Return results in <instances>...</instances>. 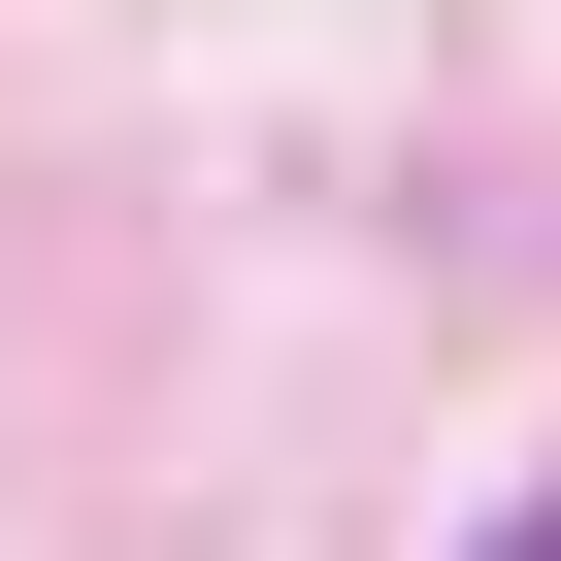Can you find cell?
Returning a JSON list of instances; mask_svg holds the SVG:
<instances>
[{"label":"cell","instance_id":"1","mask_svg":"<svg viewBox=\"0 0 561 561\" xmlns=\"http://www.w3.org/2000/svg\"><path fill=\"white\" fill-rule=\"evenodd\" d=\"M495 561H561V495H528V528H495Z\"/></svg>","mask_w":561,"mask_h":561}]
</instances>
